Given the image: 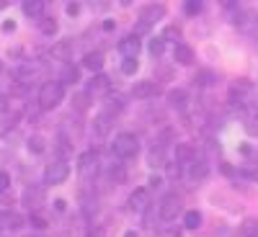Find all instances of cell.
I'll list each match as a JSON object with an SVG mask.
<instances>
[{"label":"cell","instance_id":"1","mask_svg":"<svg viewBox=\"0 0 258 237\" xmlns=\"http://www.w3.org/2000/svg\"><path fill=\"white\" fill-rule=\"evenodd\" d=\"M64 98V85L59 80H47L44 85L39 88V96H36V103L41 111H49V109H57Z\"/></svg>","mask_w":258,"mask_h":237},{"label":"cell","instance_id":"2","mask_svg":"<svg viewBox=\"0 0 258 237\" xmlns=\"http://www.w3.org/2000/svg\"><path fill=\"white\" fill-rule=\"evenodd\" d=\"M111 152H114L119 160H132V157H137V152H140V139H137L132 132H121V134H116L114 142H111Z\"/></svg>","mask_w":258,"mask_h":237},{"label":"cell","instance_id":"3","mask_svg":"<svg viewBox=\"0 0 258 237\" xmlns=\"http://www.w3.org/2000/svg\"><path fill=\"white\" fill-rule=\"evenodd\" d=\"M178 214H181V199L176 196V193H168V196L160 201V206H158V217L163 222H173Z\"/></svg>","mask_w":258,"mask_h":237},{"label":"cell","instance_id":"4","mask_svg":"<svg viewBox=\"0 0 258 237\" xmlns=\"http://www.w3.org/2000/svg\"><path fill=\"white\" fill-rule=\"evenodd\" d=\"M163 16H165V6H163V3H150V6H145L142 13H140V31H147L153 24H158Z\"/></svg>","mask_w":258,"mask_h":237},{"label":"cell","instance_id":"5","mask_svg":"<svg viewBox=\"0 0 258 237\" xmlns=\"http://www.w3.org/2000/svg\"><path fill=\"white\" fill-rule=\"evenodd\" d=\"M68 176H70V165L64 163V160H57V163H52V165L47 168L44 183H49V186H59V183L68 181Z\"/></svg>","mask_w":258,"mask_h":237},{"label":"cell","instance_id":"6","mask_svg":"<svg viewBox=\"0 0 258 237\" xmlns=\"http://www.w3.org/2000/svg\"><path fill=\"white\" fill-rule=\"evenodd\" d=\"M140 39H137V34H129V36H124V39H119V44H116V49H119V54L124 57V59H137V54H140Z\"/></svg>","mask_w":258,"mask_h":237},{"label":"cell","instance_id":"7","mask_svg":"<svg viewBox=\"0 0 258 237\" xmlns=\"http://www.w3.org/2000/svg\"><path fill=\"white\" fill-rule=\"evenodd\" d=\"M160 93V85L155 80H140L135 88H132V96L137 101H147V98H155Z\"/></svg>","mask_w":258,"mask_h":237},{"label":"cell","instance_id":"8","mask_svg":"<svg viewBox=\"0 0 258 237\" xmlns=\"http://www.w3.org/2000/svg\"><path fill=\"white\" fill-rule=\"evenodd\" d=\"M78 170H80V176H83V178H91L96 170H98V155L93 152V149H91V152H85V155L80 157Z\"/></svg>","mask_w":258,"mask_h":237},{"label":"cell","instance_id":"9","mask_svg":"<svg viewBox=\"0 0 258 237\" xmlns=\"http://www.w3.org/2000/svg\"><path fill=\"white\" fill-rule=\"evenodd\" d=\"M129 209L132 211H147L150 209V191L147 188H135V193L129 196Z\"/></svg>","mask_w":258,"mask_h":237},{"label":"cell","instance_id":"10","mask_svg":"<svg viewBox=\"0 0 258 237\" xmlns=\"http://www.w3.org/2000/svg\"><path fill=\"white\" fill-rule=\"evenodd\" d=\"M111 124H114V119L103 111V114H98V116L93 119V132H96L101 139H106V137L111 134Z\"/></svg>","mask_w":258,"mask_h":237},{"label":"cell","instance_id":"11","mask_svg":"<svg viewBox=\"0 0 258 237\" xmlns=\"http://www.w3.org/2000/svg\"><path fill=\"white\" fill-rule=\"evenodd\" d=\"M194 160H197V149H194L188 142L176 144V163L178 165H191Z\"/></svg>","mask_w":258,"mask_h":237},{"label":"cell","instance_id":"12","mask_svg":"<svg viewBox=\"0 0 258 237\" xmlns=\"http://www.w3.org/2000/svg\"><path fill=\"white\" fill-rule=\"evenodd\" d=\"M0 227L3 229H21L24 227V217L16 214V211H3L0 214Z\"/></svg>","mask_w":258,"mask_h":237},{"label":"cell","instance_id":"13","mask_svg":"<svg viewBox=\"0 0 258 237\" xmlns=\"http://www.w3.org/2000/svg\"><path fill=\"white\" fill-rule=\"evenodd\" d=\"M186 101H188V93L183 88H173V91H168V106L170 109H186Z\"/></svg>","mask_w":258,"mask_h":237},{"label":"cell","instance_id":"14","mask_svg":"<svg viewBox=\"0 0 258 237\" xmlns=\"http://www.w3.org/2000/svg\"><path fill=\"white\" fill-rule=\"evenodd\" d=\"M59 83L62 85H75V83H80V70L75 67V64H64L62 67V72H59Z\"/></svg>","mask_w":258,"mask_h":237},{"label":"cell","instance_id":"15","mask_svg":"<svg viewBox=\"0 0 258 237\" xmlns=\"http://www.w3.org/2000/svg\"><path fill=\"white\" fill-rule=\"evenodd\" d=\"M13 80L18 83V85H24V83H29L31 77H34V67H31V64L29 62H24V64H18V67H13Z\"/></svg>","mask_w":258,"mask_h":237},{"label":"cell","instance_id":"16","mask_svg":"<svg viewBox=\"0 0 258 237\" xmlns=\"http://www.w3.org/2000/svg\"><path fill=\"white\" fill-rule=\"evenodd\" d=\"M173 59H176L178 64H191V62H194V49H191L188 44H176Z\"/></svg>","mask_w":258,"mask_h":237},{"label":"cell","instance_id":"17","mask_svg":"<svg viewBox=\"0 0 258 237\" xmlns=\"http://www.w3.org/2000/svg\"><path fill=\"white\" fill-rule=\"evenodd\" d=\"M52 57L54 59H70L73 57V41H57V44H52Z\"/></svg>","mask_w":258,"mask_h":237},{"label":"cell","instance_id":"18","mask_svg":"<svg viewBox=\"0 0 258 237\" xmlns=\"http://www.w3.org/2000/svg\"><path fill=\"white\" fill-rule=\"evenodd\" d=\"M41 196H44V193H41V188H26V191H24V204H26L31 211H36V206L41 204Z\"/></svg>","mask_w":258,"mask_h":237},{"label":"cell","instance_id":"19","mask_svg":"<svg viewBox=\"0 0 258 237\" xmlns=\"http://www.w3.org/2000/svg\"><path fill=\"white\" fill-rule=\"evenodd\" d=\"M83 67L98 72V70L103 67V54H101V52H88V54L83 57Z\"/></svg>","mask_w":258,"mask_h":237},{"label":"cell","instance_id":"20","mask_svg":"<svg viewBox=\"0 0 258 237\" xmlns=\"http://www.w3.org/2000/svg\"><path fill=\"white\" fill-rule=\"evenodd\" d=\"M39 31L44 36H54L57 34V18L54 16H41L39 18Z\"/></svg>","mask_w":258,"mask_h":237},{"label":"cell","instance_id":"21","mask_svg":"<svg viewBox=\"0 0 258 237\" xmlns=\"http://www.w3.org/2000/svg\"><path fill=\"white\" fill-rule=\"evenodd\" d=\"M21 8H24V13H26L29 18H36V21L44 16V3H39V0H29V3H24Z\"/></svg>","mask_w":258,"mask_h":237},{"label":"cell","instance_id":"22","mask_svg":"<svg viewBox=\"0 0 258 237\" xmlns=\"http://www.w3.org/2000/svg\"><path fill=\"white\" fill-rule=\"evenodd\" d=\"M183 227L186 229H199L202 227V211H197V209L186 211L183 214Z\"/></svg>","mask_w":258,"mask_h":237},{"label":"cell","instance_id":"23","mask_svg":"<svg viewBox=\"0 0 258 237\" xmlns=\"http://www.w3.org/2000/svg\"><path fill=\"white\" fill-rule=\"evenodd\" d=\"M147 49H150L153 57H160L165 52V39L163 36H153V39H150V44H147Z\"/></svg>","mask_w":258,"mask_h":237},{"label":"cell","instance_id":"24","mask_svg":"<svg viewBox=\"0 0 258 237\" xmlns=\"http://www.w3.org/2000/svg\"><path fill=\"white\" fill-rule=\"evenodd\" d=\"M26 147H29V152H34V155H44V149H47V144H44V139L41 137H29V142H26Z\"/></svg>","mask_w":258,"mask_h":237},{"label":"cell","instance_id":"25","mask_svg":"<svg viewBox=\"0 0 258 237\" xmlns=\"http://www.w3.org/2000/svg\"><path fill=\"white\" fill-rule=\"evenodd\" d=\"M204 176H207V163L204 160H194L191 163V178L194 181H202Z\"/></svg>","mask_w":258,"mask_h":237},{"label":"cell","instance_id":"26","mask_svg":"<svg viewBox=\"0 0 258 237\" xmlns=\"http://www.w3.org/2000/svg\"><path fill=\"white\" fill-rule=\"evenodd\" d=\"M29 224L34 227V229H47V217L41 211H31L29 214Z\"/></svg>","mask_w":258,"mask_h":237},{"label":"cell","instance_id":"27","mask_svg":"<svg viewBox=\"0 0 258 237\" xmlns=\"http://www.w3.org/2000/svg\"><path fill=\"white\" fill-rule=\"evenodd\" d=\"M73 106L78 111H88V106H91V93H78L73 98Z\"/></svg>","mask_w":258,"mask_h":237},{"label":"cell","instance_id":"28","mask_svg":"<svg viewBox=\"0 0 258 237\" xmlns=\"http://www.w3.org/2000/svg\"><path fill=\"white\" fill-rule=\"evenodd\" d=\"M197 83L199 85H214V83H217V75H214L212 70H199L197 72Z\"/></svg>","mask_w":258,"mask_h":237},{"label":"cell","instance_id":"29","mask_svg":"<svg viewBox=\"0 0 258 237\" xmlns=\"http://www.w3.org/2000/svg\"><path fill=\"white\" fill-rule=\"evenodd\" d=\"M202 3H199V0H188V3H183V13L188 16V18H194V16H199L202 13Z\"/></svg>","mask_w":258,"mask_h":237},{"label":"cell","instance_id":"30","mask_svg":"<svg viewBox=\"0 0 258 237\" xmlns=\"http://www.w3.org/2000/svg\"><path fill=\"white\" fill-rule=\"evenodd\" d=\"M240 232H243V237H258V222L255 219H245Z\"/></svg>","mask_w":258,"mask_h":237},{"label":"cell","instance_id":"31","mask_svg":"<svg viewBox=\"0 0 258 237\" xmlns=\"http://www.w3.org/2000/svg\"><path fill=\"white\" fill-rule=\"evenodd\" d=\"M150 165L153 168H160V165H165V155H163V147H153V152H150Z\"/></svg>","mask_w":258,"mask_h":237},{"label":"cell","instance_id":"32","mask_svg":"<svg viewBox=\"0 0 258 237\" xmlns=\"http://www.w3.org/2000/svg\"><path fill=\"white\" fill-rule=\"evenodd\" d=\"M121 109H124V101L121 98H109V103H106V114H109V116L119 114Z\"/></svg>","mask_w":258,"mask_h":237},{"label":"cell","instance_id":"33","mask_svg":"<svg viewBox=\"0 0 258 237\" xmlns=\"http://www.w3.org/2000/svg\"><path fill=\"white\" fill-rule=\"evenodd\" d=\"M57 152H59V155H62V157H68V155H70V152H73V144H70V142H68V139H64V137H62V134H59V137H57Z\"/></svg>","mask_w":258,"mask_h":237},{"label":"cell","instance_id":"34","mask_svg":"<svg viewBox=\"0 0 258 237\" xmlns=\"http://www.w3.org/2000/svg\"><path fill=\"white\" fill-rule=\"evenodd\" d=\"M106 88H109V77H106V75H96L93 83H91V93L93 91H106Z\"/></svg>","mask_w":258,"mask_h":237},{"label":"cell","instance_id":"35","mask_svg":"<svg viewBox=\"0 0 258 237\" xmlns=\"http://www.w3.org/2000/svg\"><path fill=\"white\" fill-rule=\"evenodd\" d=\"M137 70H140V62H137V59H124V62H121V72H124V75H135Z\"/></svg>","mask_w":258,"mask_h":237},{"label":"cell","instance_id":"36","mask_svg":"<svg viewBox=\"0 0 258 237\" xmlns=\"http://www.w3.org/2000/svg\"><path fill=\"white\" fill-rule=\"evenodd\" d=\"M109 176H111L114 183H124V181H126V173H124V168H121V165H114Z\"/></svg>","mask_w":258,"mask_h":237},{"label":"cell","instance_id":"37","mask_svg":"<svg viewBox=\"0 0 258 237\" xmlns=\"http://www.w3.org/2000/svg\"><path fill=\"white\" fill-rule=\"evenodd\" d=\"M240 176H245L248 181H258V168H243Z\"/></svg>","mask_w":258,"mask_h":237},{"label":"cell","instance_id":"38","mask_svg":"<svg viewBox=\"0 0 258 237\" xmlns=\"http://www.w3.org/2000/svg\"><path fill=\"white\" fill-rule=\"evenodd\" d=\"M8 186H11V176L6 173V170H0V193L8 191Z\"/></svg>","mask_w":258,"mask_h":237},{"label":"cell","instance_id":"39","mask_svg":"<svg viewBox=\"0 0 258 237\" xmlns=\"http://www.w3.org/2000/svg\"><path fill=\"white\" fill-rule=\"evenodd\" d=\"M64 11H68V16H78L80 13V6L78 3H68V6H64Z\"/></svg>","mask_w":258,"mask_h":237},{"label":"cell","instance_id":"40","mask_svg":"<svg viewBox=\"0 0 258 237\" xmlns=\"http://www.w3.org/2000/svg\"><path fill=\"white\" fill-rule=\"evenodd\" d=\"M170 36H181V29H178V26H170V29L165 31V36H163V39H170Z\"/></svg>","mask_w":258,"mask_h":237},{"label":"cell","instance_id":"41","mask_svg":"<svg viewBox=\"0 0 258 237\" xmlns=\"http://www.w3.org/2000/svg\"><path fill=\"white\" fill-rule=\"evenodd\" d=\"M8 106H11V103H8V98H6L3 93H0V114H6V111H8Z\"/></svg>","mask_w":258,"mask_h":237},{"label":"cell","instance_id":"42","mask_svg":"<svg viewBox=\"0 0 258 237\" xmlns=\"http://www.w3.org/2000/svg\"><path fill=\"white\" fill-rule=\"evenodd\" d=\"M85 237H103V229H101V227H91Z\"/></svg>","mask_w":258,"mask_h":237},{"label":"cell","instance_id":"43","mask_svg":"<svg viewBox=\"0 0 258 237\" xmlns=\"http://www.w3.org/2000/svg\"><path fill=\"white\" fill-rule=\"evenodd\" d=\"M168 173L173 176V178H178V176H181V165H178V163H176V165H170V168H168Z\"/></svg>","mask_w":258,"mask_h":237},{"label":"cell","instance_id":"44","mask_svg":"<svg viewBox=\"0 0 258 237\" xmlns=\"http://www.w3.org/2000/svg\"><path fill=\"white\" fill-rule=\"evenodd\" d=\"M160 183H163L160 178H150V188H160Z\"/></svg>","mask_w":258,"mask_h":237},{"label":"cell","instance_id":"45","mask_svg":"<svg viewBox=\"0 0 258 237\" xmlns=\"http://www.w3.org/2000/svg\"><path fill=\"white\" fill-rule=\"evenodd\" d=\"M54 209H57V211H64V201L57 199V201H54Z\"/></svg>","mask_w":258,"mask_h":237},{"label":"cell","instance_id":"46","mask_svg":"<svg viewBox=\"0 0 258 237\" xmlns=\"http://www.w3.org/2000/svg\"><path fill=\"white\" fill-rule=\"evenodd\" d=\"M121 237H140V234H137V232H135V229H126V232H124V234H121Z\"/></svg>","mask_w":258,"mask_h":237},{"label":"cell","instance_id":"47","mask_svg":"<svg viewBox=\"0 0 258 237\" xmlns=\"http://www.w3.org/2000/svg\"><path fill=\"white\" fill-rule=\"evenodd\" d=\"M0 229H3V227H0Z\"/></svg>","mask_w":258,"mask_h":237}]
</instances>
